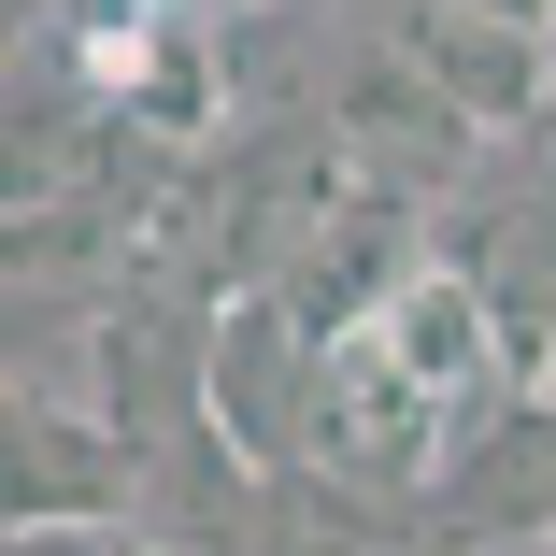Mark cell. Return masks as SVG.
<instances>
[{
	"mask_svg": "<svg viewBox=\"0 0 556 556\" xmlns=\"http://www.w3.org/2000/svg\"><path fill=\"white\" fill-rule=\"evenodd\" d=\"M214 314L229 300L157 286V271L100 286V314H86V400L129 428V457H172L186 428H214Z\"/></svg>",
	"mask_w": 556,
	"mask_h": 556,
	"instance_id": "1",
	"label": "cell"
},
{
	"mask_svg": "<svg viewBox=\"0 0 556 556\" xmlns=\"http://www.w3.org/2000/svg\"><path fill=\"white\" fill-rule=\"evenodd\" d=\"M357 29L428 72L485 143H528L542 100H556V15H500V0H357Z\"/></svg>",
	"mask_w": 556,
	"mask_h": 556,
	"instance_id": "2",
	"label": "cell"
},
{
	"mask_svg": "<svg viewBox=\"0 0 556 556\" xmlns=\"http://www.w3.org/2000/svg\"><path fill=\"white\" fill-rule=\"evenodd\" d=\"M428 542L485 556V542H556V386H500L485 414H457L428 485Z\"/></svg>",
	"mask_w": 556,
	"mask_h": 556,
	"instance_id": "3",
	"label": "cell"
},
{
	"mask_svg": "<svg viewBox=\"0 0 556 556\" xmlns=\"http://www.w3.org/2000/svg\"><path fill=\"white\" fill-rule=\"evenodd\" d=\"M442 442H457V414H442L400 357H386V328H357V343H328V400H314V471H343L400 514H428L442 485Z\"/></svg>",
	"mask_w": 556,
	"mask_h": 556,
	"instance_id": "4",
	"label": "cell"
},
{
	"mask_svg": "<svg viewBox=\"0 0 556 556\" xmlns=\"http://www.w3.org/2000/svg\"><path fill=\"white\" fill-rule=\"evenodd\" d=\"M314 400H328V343H314L271 286L214 314V428H229L257 471H300L314 457Z\"/></svg>",
	"mask_w": 556,
	"mask_h": 556,
	"instance_id": "5",
	"label": "cell"
},
{
	"mask_svg": "<svg viewBox=\"0 0 556 556\" xmlns=\"http://www.w3.org/2000/svg\"><path fill=\"white\" fill-rule=\"evenodd\" d=\"M428 271V200H400V186H357L328 229L271 271V300L314 328V343H357V328H386V300Z\"/></svg>",
	"mask_w": 556,
	"mask_h": 556,
	"instance_id": "6",
	"label": "cell"
},
{
	"mask_svg": "<svg viewBox=\"0 0 556 556\" xmlns=\"http://www.w3.org/2000/svg\"><path fill=\"white\" fill-rule=\"evenodd\" d=\"M143 457L100 400H15V542H72V528H129Z\"/></svg>",
	"mask_w": 556,
	"mask_h": 556,
	"instance_id": "7",
	"label": "cell"
},
{
	"mask_svg": "<svg viewBox=\"0 0 556 556\" xmlns=\"http://www.w3.org/2000/svg\"><path fill=\"white\" fill-rule=\"evenodd\" d=\"M386 357H400V371H414L442 414H485L500 386H528V371H514V328H500V300H485L471 271H442V257H428V271L386 300Z\"/></svg>",
	"mask_w": 556,
	"mask_h": 556,
	"instance_id": "8",
	"label": "cell"
},
{
	"mask_svg": "<svg viewBox=\"0 0 556 556\" xmlns=\"http://www.w3.org/2000/svg\"><path fill=\"white\" fill-rule=\"evenodd\" d=\"M257 500H271V471L243 457V442L229 428H186L172 457H143L129 542H157V556H257Z\"/></svg>",
	"mask_w": 556,
	"mask_h": 556,
	"instance_id": "9",
	"label": "cell"
},
{
	"mask_svg": "<svg viewBox=\"0 0 556 556\" xmlns=\"http://www.w3.org/2000/svg\"><path fill=\"white\" fill-rule=\"evenodd\" d=\"M257 556H428V514H400V500H371V485L300 457L257 500Z\"/></svg>",
	"mask_w": 556,
	"mask_h": 556,
	"instance_id": "10",
	"label": "cell"
},
{
	"mask_svg": "<svg viewBox=\"0 0 556 556\" xmlns=\"http://www.w3.org/2000/svg\"><path fill=\"white\" fill-rule=\"evenodd\" d=\"M200 29H229V43H257V29H286V15H314V0H186Z\"/></svg>",
	"mask_w": 556,
	"mask_h": 556,
	"instance_id": "11",
	"label": "cell"
},
{
	"mask_svg": "<svg viewBox=\"0 0 556 556\" xmlns=\"http://www.w3.org/2000/svg\"><path fill=\"white\" fill-rule=\"evenodd\" d=\"M115 556H157V542H129V528H115Z\"/></svg>",
	"mask_w": 556,
	"mask_h": 556,
	"instance_id": "12",
	"label": "cell"
},
{
	"mask_svg": "<svg viewBox=\"0 0 556 556\" xmlns=\"http://www.w3.org/2000/svg\"><path fill=\"white\" fill-rule=\"evenodd\" d=\"M500 15H542V0H500Z\"/></svg>",
	"mask_w": 556,
	"mask_h": 556,
	"instance_id": "13",
	"label": "cell"
},
{
	"mask_svg": "<svg viewBox=\"0 0 556 556\" xmlns=\"http://www.w3.org/2000/svg\"><path fill=\"white\" fill-rule=\"evenodd\" d=\"M542 129H556V100H542Z\"/></svg>",
	"mask_w": 556,
	"mask_h": 556,
	"instance_id": "14",
	"label": "cell"
},
{
	"mask_svg": "<svg viewBox=\"0 0 556 556\" xmlns=\"http://www.w3.org/2000/svg\"><path fill=\"white\" fill-rule=\"evenodd\" d=\"M542 15H556V0H542Z\"/></svg>",
	"mask_w": 556,
	"mask_h": 556,
	"instance_id": "15",
	"label": "cell"
},
{
	"mask_svg": "<svg viewBox=\"0 0 556 556\" xmlns=\"http://www.w3.org/2000/svg\"><path fill=\"white\" fill-rule=\"evenodd\" d=\"M428 556H442V542H428Z\"/></svg>",
	"mask_w": 556,
	"mask_h": 556,
	"instance_id": "16",
	"label": "cell"
}]
</instances>
